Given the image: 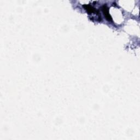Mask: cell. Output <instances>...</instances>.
I'll use <instances>...</instances> for the list:
<instances>
[{
	"mask_svg": "<svg viewBox=\"0 0 140 140\" xmlns=\"http://www.w3.org/2000/svg\"><path fill=\"white\" fill-rule=\"evenodd\" d=\"M102 9H103V11L104 14L106 16V19H108L109 21L112 20V18L110 15L109 12H108V8L107 7H106V6H103V7H102Z\"/></svg>",
	"mask_w": 140,
	"mask_h": 140,
	"instance_id": "obj_1",
	"label": "cell"
}]
</instances>
